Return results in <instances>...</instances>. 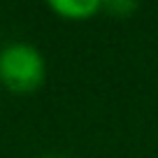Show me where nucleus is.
<instances>
[{"label":"nucleus","mask_w":158,"mask_h":158,"mask_svg":"<svg viewBox=\"0 0 158 158\" xmlns=\"http://www.w3.org/2000/svg\"><path fill=\"white\" fill-rule=\"evenodd\" d=\"M47 79V60L28 42H10L0 49V84L10 93H35Z\"/></svg>","instance_id":"f257e3e1"},{"label":"nucleus","mask_w":158,"mask_h":158,"mask_svg":"<svg viewBox=\"0 0 158 158\" xmlns=\"http://www.w3.org/2000/svg\"><path fill=\"white\" fill-rule=\"evenodd\" d=\"M102 10L116 16H128L130 12L137 10V2H133V0H107V2H102Z\"/></svg>","instance_id":"7ed1b4c3"},{"label":"nucleus","mask_w":158,"mask_h":158,"mask_svg":"<svg viewBox=\"0 0 158 158\" xmlns=\"http://www.w3.org/2000/svg\"><path fill=\"white\" fill-rule=\"evenodd\" d=\"M49 158H65V156H49Z\"/></svg>","instance_id":"20e7f679"},{"label":"nucleus","mask_w":158,"mask_h":158,"mask_svg":"<svg viewBox=\"0 0 158 158\" xmlns=\"http://www.w3.org/2000/svg\"><path fill=\"white\" fill-rule=\"evenodd\" d=\"M49 10L68 21H86L102 10L100 0H51Z\"/></svg>","instance_id":"f03ea898"}]
</instances>
